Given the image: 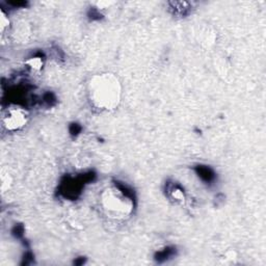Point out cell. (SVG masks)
<instances>
[{"label": "cell", "mask_w": 266, "mask_h": 266, "mask_svg": "<svg viewBox=\"0 0 266 266\" xmlns=\"http://www.w3.org/2000/svg\"><path fill=\"white\" fill-rule=\"evenodd\" d=\"M88 101L100 111H114L122 97V85L118 77L111 73L94 75L87 83Z\"/></svg>", "instance_id": "obj_1"}, {"label": "cell", "mask_w": 266, "mask_h": 266, "mask_svg": "<svg viewBox=\"0 0 266 266\" xmlns=\"http://www.w3.org/2000/svg\"><path fill=\"white\" fill-rule=\"evenodd\" d=\"M100 205L104 213L113 220H125L133 211L131 198L117 187H108L100 196Z\"/></svg>", "instance_id": "obj_2"}, {"label": "cell", "mask_w": 266, "mask_h": 266, "mask_svg": "<svg viewBox=\"0 0 266 266\" xmlns=\"http://www.w3.org/2000/svg\"><path fill=\"white\" fill-rule=\"evenodd\" d=\"M28 115L21 107H11L3 114V126L9 131L23 128L27 124Z\"/></svg>", "instance_id": "obj_3"}, {"label": "cell", "mask_w": 266, "mask_h": 266, "mask_svg": "<svg viewBox=\"0 0 266 266\" xmlns=\"http://www.w3.org/2000/svg\"><path fill=\"white\" fill-rule=\"evenodd\" d=\"M26 65H28L31 69L33 70H36V71H40L42 68H43V59L41 57H33V58H29L27 61H26Z\"/></svg>", "instance_id": "obj_4"}, {"label": "cell", "mask_w": 266, "mask_h": 266, "mask_svg": "<svg viewBox=\"0 0 266 266\" xmlns=\"http://www.w3.org/2000/svg\"><path fill=\"white\" fill-rule=\"evenodd\" d=\"M9 26H10V20L7 17V15L5 14V12L2 11V13H0V27H2L3 33L7 28H9Z\"/></svg>", "instance_id": "obj_5"}, {"label": "cell", "mask_w": 266, "mask_h": 266, "mask_svg": "<svg viewBox=\"0 0 266 266\" xmlns=\"http://www.w3.org/2000/svg\"><path fill=\"white\" fill-rule=\"evenodd\" d=\"M171 196H173V198L176 201H179V202H183L184 201V194L180 190L173 191V193H171Z\"/></svg>", "instance_id": "obj_6"}]
</instances>
